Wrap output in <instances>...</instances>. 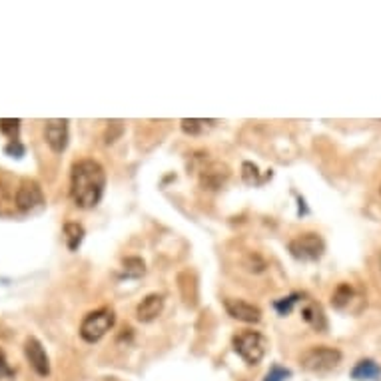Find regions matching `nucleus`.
Wrapping results in <instances>:
<instances>
[{
	"instance_id": "nucleus-8",
	"label": "nucleus",
	"mask_w": 381,
	"mask_h": 381,
	"mask_svg": "<svg viewBox=\"0 0 381 381\" xmlns=\"http://www.w3.org/2000/svg\"><path fill=\"white\" fill-rule=\"evenodd\" d=\"M24 355L31 363V368L38 375L46 377L50 373V360H48V353L44 350V346L36 338H26L24 341Z\"/></svg>"
},
{
	"instance_id": "nucleus-14",
	"label": "nucleus",
	"mask_w": 381,
	"mask_h": 381,
	"mask_svg": "<svg viewBox=\"0 0 381 381\" xmlns=\"http://www.w3.org/2000/svg\"><path fill=\"white\" fill-rule=\"evenodd\" d=\"M228 176H230V170L228 166H223V164H212L210 168L204 170V174H201V182H204V186H208V188H220L223 182L228 180Z\"/></svg>"
},
{
	"instance_id": "nucleus-10",
	"label": "nucleus",
	"mask_w": 381,
	"mask_h": 381,
	"mask_svg": "<svg viewBox=\"0 0 381 381\" xmlns=\"http://www.w3.org/2000/svg\"><path fill=\"white\" fill-rule=\"evenodd\" d=\"M16 212H18V208H16V190L12 186V178L11 176H0V216L9 218V216H14Z\"/></svg>"
},
{
	"instance_id": "nucleus-2",
	"label": "nucleus",
	"mask_w": 381,
	"mask_h": 381,
	"mask_svg": "<svg viewBox=\"0 0 381 381\" xmlns=\"http://www.w3.org/2000/svg\"><path fill=\"white\" fill-rule=\"evenodd\" d=\"M233 351L248 363V365H258L264 360L267 351V339L260 331H240L233 336Z\"/></svg>"
},
{
	"instance_id": "nucleus-6",
	"label": "nucleus",
	"mask_w": 381,
	"mask_h": 381,
	"mask_svg": "<svg viewBox=\"0 0 381 381\" xmlns=\"http://www.w3.org/2000/svg\"><path fill=\"white\" fill-rule=\"evenodd\" d=\"M44 194L40 184L31 178H22L16 188V208L22 214H31L44 206Z\"/></svg>"
},
{
	"instance_id": "nucleus-4",
	"label": "nucleus",
	"mask_w": 381,
	"mask_h": 381,
	"mask_svg": "<svg viewBox=\"0 0 381 381\" xmlns=\"http://www.w3.org/2000/svg\"><path fill=\"white\" fill-rule=\"evenodd\" d=\"M339 361H341V353L333 348H326V346L309 348L299 358L302 368L311 373H328L338 368Z\"/></svg>"
},
{
	"instance_id": "nucleus-5",
	"label": "nucleus",
	"mask_w": 381,
	"mask_h": 381,
	"mask_svg": "<svg viewBox=\"0 0 381 381\" xmlns=\"http://www.w3.org/2000/svg\"><path fill=\"white\" fill-rule=\"evenodd\" d=\"M289 252L296 260L316 262L326 252V244H324V240L319 238L318 233H302V236H297L296 240L289 242Z\"/></svg>"
},
{
	"instance_id": "nucleus-15",
	"label": "nucleus",
	"mask_w": 381,
	"mask_h": 381,
	"mask_svg": "<svg viewBox=\"0 0 381 381\" xmlns=\"http://www.w3.org/2000/svg\"><path fill=\"white\" fill-rule=\"evenodd\" d=\"M84 228L80 226L78 222H68L64 226V238H66V245H68V250L70 252H76L80 244H82V240H84Z\"/></svg>"
},
{
	"instance_id": "nucleus-22",
	"label": "nucleus",
	"mask_w": 381,
	"mask_h": 381,
	"mask_svg": "<svg viewBox=\"0 0 381 381\" xmlns=\"http://www.w3.org/2000/svg\"><path fill=\"white\" fill-rule=\"evenodd\" d=\"M4 154L11 156V158H22L26 154V148H24V144H22L21 140H16V142H9L4 146Z\"/></svg>"
},
{
	"instance_id": "nucleus-21",
	"label": "nucleus",
	"mask_w": 381,
	"mask_h": 381,
	"mask_svg": "<svg viewBox=\"0 0 381 381\" xmlns=\"http://www.w3.org/2000/svg\"><path fill=\"white\" fill-rule=\"evenodd\" d=\"M289 375H292V371L289 370L282 368V365H274L272 370L267 371V375H265L264 381H286Z\"/></svg>"
},
{
	"instance_id": "nucleus-3",
	"label": "nucleus",
	"mask_w": 381,
	"mask_h": 381,
	"mask_svg": "<svg viewBox=\"0 0 381 381\" xmlns=\"http://www.w3.org/2000/svg\"><path fill=\"white\" fill-rule=\"evenodd\" d=\"M114 321H116V316L110 307H100L96 311H90L80 324V338L88 343H94L106 336L114 326Z\"/></svg>"
},
{
	"instance_id": "nucleus-9",
	"label": "nucleus",
	"mask_w": 381,
	"mask_h": 381,
	"mask_svg": "<svg viewBox=\"0 0 381 381\" xmlns=\"http://www.w3.org/2000/svg\"><path fill=\"white\" fill-rule=\"evenodd\" d=\"M223 306L228 309V314L232 316L233 319H240V321H245V324H258L262 319V309L254 304H248L244 299H226Z\"/></svg>"
},
{
	"instance_id": "nucleus-23",
	"label": "nucleus",
	"mask_w": 381,
	"mask_h": 381,
	"mask_svg": "<svg viewBox=\"0 0 381 381\" xmlns=\"http://www.w3.org/2000/svg\"><path fill=\"white\" fill-rule=\"evenodd\" d=\"M242 170H244V182L245 184H255V182H260V174H258V166L255 164H252V162H245L244 166H242Z\"/></svg>"
},
{
	"instance_id": "nucleus-20",
	"label": "nucleus",
	"mask_w": 381,
	"mask_h": 381,
	"mask_svg": "<svg viewBox=\"0 0 381 381\" xmlns=\"http://www.w3.org/2000/svg\"><path fill=\"white\" fill-rule=\"evenodd\" d=\"M297 297H299V294H294V296H287V297H282V299H277V302L274 304V307L277 309V314H280V316H287V314L292 311L294 304L297 302Z\"/></svg>"
},
{
	"instance_id": "nucleus-7",
	"label": "nucleus",
	"mask_w": 381,
	"mask_h": 381,
	"mask_svg": "<svg viewBox=\"0 0 381 381\" xmlns=\"http://www.w3.org/2000/svg\"><path fill=\"white\" fill-rule=\"evenodd\" d=\"M44 140L46 144L50 146L53 152L60 154L68 146V140H70V132H68V120L62 118H53V120H46L44 124Z\"/></svg>"
},
{
	"instance_id": "nucleus-18",
	"label": "nucleus",
	"mask_w": 381,
	"mask_h": 381,
	"mask_svg": "<svg viewBox=\"0 0 381 381\" xmlns=\"http://www.w3.org/2000/svg\"><path fill=\"white\" fill-rule=\"evenodd\" d=\"M122 265H124V275L126 277H140L146 272V265L140 258H126Z\"/></svg>"
},
{
	"instance_id": "nucleus-13",
	"label": "nucleus",
	"mask_w": 381,
	"mask_h": 381,
	"mask_svg": "<svg viewBox=\"0 0 381 381\" xmlns=\"http://www.w3.org/2000/svg\"><path fill=\"white\" fill-rule=\"evenodd\" d=\"M351 377L360 381H380L381 368L373 360H361L351 370Z\"/></svg>"
},
{
	"instance_id": "nucleus-11",
	"label": "nucleus",
	"mask_w": 381,
	"mask_h": 381,
	"mask_svg": "<svg viewBox=\"0 0 381 381\" xmlns=\"http://www.w3.org/2000/svg\"><path fill=\"white\" fill-rule=\"evenodd\" d=\"M162 309H164V297L160 296V294H150L136 307V318L140 321H144V324H150V321H154V319L158 318L160 314H162Z\"/></svg>"
},
{
	"instance_id": "nucleus-1",
	"label": "nucleus",
	"mask_w": 381,
	"mask_h": 381,
	"mask_svg": "<svg viewBox=\"0 0 381 381\" xmlns=\"http://www.w3.org/2000/svg\"><path fill=\"white\" fill-rule=\"evenodd\" d=\"M106 186V172L96 160H80L72 166L70 196L78 208L90 210L100 201Z\"/></svg>"
},
{
	"instance_id": "nucleus-12",
	"label": "nucleus",
	"mask_w": 381,
	"mask_h": 381,
	"mask_svg": "<svg viewBox=\"0 0 381 381\" xmlns=\"http://www.w3.org/2000/svg\"><path fill=\"white\" fill-rule=\"evenodd\" d=\"M302 318H304V321H306L307 326H311L316 331H326V329H328L326 314H324L321 306L316 304V302H309V304L304 306V309H302Z\"/></svg>"
},
{
	"instance_id": "nucleus-19",
	"label": "nucleus",
	"mask_w": 381,
	"mask_h": 381,
	"mask_svg": "<svg viewBox=\"0 0 381 381\" xmlns=\"http://www.w3.org/2000/svg\"><path fill=\"white\" fill-rule=\"evenodd\" d=\"M208 124H214V120H198V118L188 120V118H184V120H182V130H184L186 134H200V132L206 130Z\"/></svg>"
},
{
	"instance_id": "nucleus-25",
	"label": "nucleus",
	"mask_w": 381,
	"mask_h": 381,
	"mask_svg": "<svg viewBox=\"0 0 381 381\" xmlns=\"http://www.w3.org/2000/svg\"><path fill=\"white\" fill-rule=\"evenodd\" d=\"M380 265H381V258H380Z\"/></svg>"
},
{
	"instance_id": "nucleus-17",
	"label": "nucleus",
	"mask_w": 381,
	"mask_h": 381,
	"mask_svg": "<svg viewBox=\"0 0 381 381\" xmlns=\"http://www.w3.org/2000/svg\"><path fill=\"white\" fill-rule=\"evenodd\" d=\"M0 132L9 138V142L21 140V120L18 118H0Z\"/></svg>"
},
{
	"instance_id": "nucleus-24",
	"label": "nucleus",
	"mask_w": 381,
	"mask_h": 381,
	"mask_svg": "<svg viewBox=\"0 0 381 381\" xmlns=\"http://www.w3.org/2000/svg\"><path fill=\"white\" fill-rule=\"evenodd\" d=\"M14 375V370H11V365H9V361L4 358V353H0V380H4V377H12Z\"/></svg>"
},
{
	"instance_id": "nucleus-16",
	"label": "nucleus",
	"mask_w": 381,
	"mask_h": 381,
	"mask_svg": "<svg viewBox=\"0 0 381 381\" xmlns=\"http://www.w3.org/2000/svg\"><path fill=\"white\" fill-rule=\"evenodd\" d=\"M351 299H353V287L350 284H339L331 296V306L336 309H346L351 304Z\"/></svg>"
}]
</instances>
